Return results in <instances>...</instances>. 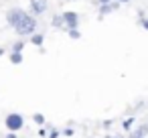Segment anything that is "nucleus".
Here are the masks:
<instances>
[{"mask_svg":"<svg viewBox=\"0 0 148 138\" xmlns=\"http://www.w3.org/2000/svg\"><path fill=\"white\" fill-rule=\"evenodd\" d=\"M37 27H39V21H37V16H33V14H27V19L14 29L16 31V35L21 37V39H25V37H33L35 33H37Z\"/></svg>","mask_w":148,"mask_h":138,"instance_id":"f257e3e1","label":"nucleus"},{"mask_svg":"<svg viewBox=\"0 0 148 138\" xmlns=\"http://www.w3.org/2000/svg\"><path fill=\"white\" fill-rule=\"evenodd\" d=\"M4 126H6L8 132H18V130H23V128H25V118H23V114H18V112L8 114V116L4 118Z\"/></svg>","mask_w":148,"mask_h":138,"instance_id":"f03ea898","label":"nucleus"},{"mask_svg":"<svg viewBox=\"0 0 148 138\" xmlns=\"http://www.w3.org/2000/svg\"><path fill=\"white\" fill-rule=\"evenodd\" d=\"M27 10L25 8H18V6H14V8H10V10H6V23L12 27V29H16L25 19H27Z\"/></svg>","mask_w":148,"mask_h":138,"instance_id":"7ed1b4c3","label":"nucleus"},{"mask_svg":"<svg viewBox=\"0 0 148 138\" xmlns=\"http://www.w3.org/2000/svg\"><path fill=\"white\" fill-rule=\"evenodd\" d=\"M63 14V23H65V31H69V29H79V23H81V16L75 12V10H65V12H61Z\"/></svg>","mask_w":148,"mask_h":138,"instance_id":"20e7f679","label":"nucleus"},{"mask_svg":"<svg viewBox=\"0 0 148 138\" xmlns=\"http://www.w3.org/2000/svg\"><path fill=\"white\" fill-rule=\"evenodd\" d=\"M29 10L33 16H41L49 10V2L47 0H29Z\"/></svg>","mask_w":148,"mask_h":138,"instance_id":"39448f33","label":"nucleus"},{"mask_svg":"<svg viewBox=\"0 0 148 138\" xmlns=\"http://www.w3.org/2000/svg\"><path fill=\"white\" fill-rule=\"evenodd\" d=\"M120 4L122 2H110V4H101V6H97V10H99V21L103 19V16H108V14H112V12H116L118 8H120Z\"/></svg>","mask_w":148,"mask_h":138,"instance_id":"423d86ee","label":"nucleus"},{"mask_svg":"<svg viewBox=\"0 0 148 138\" xmlns=\"http://www.w3.org/2000/svg\"><path fill=\"white\" fill-rule=\"evenodd\" d=\"M29 43L35 45V47H43V43H45V33H35V35L29 39Z\"/></svg>","mask_w":148,"mask_h":138,"instance_id":"0eeeda50","label":"nucleus"},{"mask_svg":"<svg viewBox=\"0 0 148 138\" xmlns=\"http://www.w3.org/2000/svg\"><path fill=\"white\" fill-rule=\"evenodd\" d=\"M23 61H25L23 53H14V51H10V63H12V65H21Z\"/></svg>","mask_w":148,"mask_h":138,"instance_id":"6e6552de","label":"nucleus"},{"mask_svg":"<svg viewBox=\"0 0 148 138\" xmlns=\"http://www.w3.org/2000/svg\"><path fill=\"white\" fill-rule=\"evenodd\" d=\"M51 25H53L55 29H63V27H65V23H63V14H55L53 21H51Z\"/></svg>","mask_w":148,"mask_h":138,"instance_id":"1a4fd4ad","label":"nucleus"},{"mask_svg":"<svg viewBox=\"0 0 148 138\" xmlns=\"http://www.w3.org/2000/svg\"><path fill=\"white\" fill-rule=\"evenodd\" d=\"M67 37H69L71 41H79V39H81V31H79V29H69V31H67Z\"/></svg>","mask_w":148,"mask_h":138,"instance_id":"9d476101","label":"nucleus"},{"mask_svg":"<svg viewBox=\"0 0 148 138\" xmlns=\"http://www.w3.org/2000/svg\"><path fill=\"white\" fill-rule=\"evenodd\" d=\"M23 49H25V41H23V39H18V41L12 43V51H14V53H23Z\"/></svg>","mask_w":148,"mask_h":138,"instance_id":"9b49d317","label":"nucleus"},{"mask_svg":"<svg viewBox=\"0 0 148 138\" xmlns=\"http://www.w3.org/2000/svg\"><path fill=\"white\" fill-rule=\"evenodd\" d=\"M33 122H35V124H39V126H45V116H43L41 112L33 114Z\"/></svg>","mask_w":148,"mask_h":138,"instance_id":"f8f14e48","label":"nucleus"},{"mask_svg":"<svg viewBox=\"0 0 148 138\" xmlns=\"http://www.w3.org/2000/svg\"><path fill=\"white\" fill-rule=\"evenodd\" d=\"M132 124H134V116H130L128 120H124V122H122V126H124V130H126V132L132 128Z\"/></svg>","mask_w":148,"mask_h":138,"instance_id":"ddd939ff","label":"nucleus"},{"mask_svg":"<svg viewBox=\"0 0 148 138\" xmlns=\"http://www.w3.org/2000/svg\"><path fill=\"white\" fill-rule=\"evenodd\" d=\"M140 134H144V136H148V122H144V124H140L138 128H136Z\"/></svg>","mask_w":148,"mask_h":138,"instance_id":"4468645a","label":"nucleus"},{"mask_svg":"<svg viewBox=\"0 0 148 138\" xmlns=\"http://www.w3.org/2000/svg\"><path fill=\"white\" fill-rule=\"evenodd\" d=\"M59 134H61V130H57V128H51L47 138H59Z\"/></svg>","mask_w":148,"mask_h":138,"instance_id":"2eb2a0df","label":"nucleus"},{"mask_svg":"<svg viewBox=\"0 0 148 138\" xmlns=\"http://www.w3.org/2000/svg\"><path fill=\"white\" fill-rule=\"evenodd\" d=\"M126 138H146V136H144V134H140L138 130H132V132H130Z\"/></svg>","mask_w":148,"mask_h":138,"instance_id":"dca6fc26","label":"nucleus"},{"mask_svg":"<svg viewBox=\"0 0 148 138\" xmlns=\"http://www.w3.org/2000/svg\"><path fill=\"white\" fill-rule=\"evenodd\" d=\"M61 134H63V136H73V134H75V130H73L71 126H67V128H65V130H63Z\"/></svg>","mask_w":148,"mask_h":138,"instance_id":"f3484780","label":"nucleus"},{"mask_svg":"<svg viewBox=\"0 0 148 138\" xmlns=\"http://www.w3.org/2000/svg\"><path fill=\"white\" fill-rule=\"evenodd\" d=\"M110 2H114V0H93V4H95V6H101V4H110Z\"/></svg>","mask_w":148,"mask_h":138,"instance_id":"a211bd4d","label":"nucleus"},{"mask_svg":"<svg viewBox=\"0 0 148 138\" xmlns=\"http://www.w3.org/2000/svg\"><path fill=\"white\" fill-rule=\"evenodd\" d=\"M103 138H126V136H122V134H106Z\"/></svg>","mask_w":148,"mask_h":138,"instance_id":"6ab92c4d","label":"nucleus"},{"mask_svg":"<svg viewBox=\"0 0 148 138\" xmlns=\"http://www.w3.org/2000/svg\"><path fill=\"white\" fill-rule=\"evenodd\" d=\"M112 124H114L112 120H106V122H103V128H112Z\"/></svg>","mask_w":148,"mask_h":138,"instance_id":"aec40b11","label":"nucleus"},{"mask_svg":"<svg viewBox=\"0 0 148 138\" xmlns=\"http://www.w3.org/2000/svg\"><path fill=\"white\" fill-rule=\"evenodd\" d=\"M6 138H16V134H14V132H8V134H6Z\"/></svg>","mask_w":148,"mask_h":138,"instance_id":"412c9836","label":"nucleus"},{"mask_svg":"<svg viewBox=\"0 0 148 138\" xmlns=\"http://www.w3.org/2000/svg\"><path fill=\"white\" fill-rule=\"evenodd\" d=\"M118 2H122V4H126V2H132V0H118Z\"/></svg>","mask_w":148,"mask_h":138,"instance_id":"4be33fe9","label":"nucleus"},{"mask_svg":"<svg viewBox=\"0 0 148 138\" xmlns=\"http://www.w3.org/2000/svg\"><path fill=\"white\" fill-rule=\"evenodd\" d=\"M2 55H4V49H2V47H0V57H2Z\"/></svg>","mask_w":148,"mask_h":138,"instance_id":"5701e85b","label":"nucleus"},{"mask_svg":"<svg viewBox=\"0 0 148 138\" xmlns=\"http://www.w3.org/2000/svg\"><path fill=\"white\" fill-rule=\"evenodd\" d=\"M67 2H73V0H67Z\"/></svg>","mask_w":148,"mask_h":138,"instance_id":"b1692460","label":"nucleus"}]
</instances>
